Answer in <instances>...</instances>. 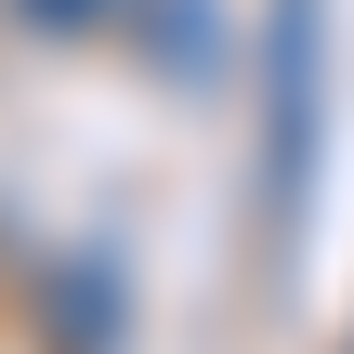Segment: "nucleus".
Here are the masks:
<instances>
[{"mask_svg": "<svg viewBox=\"0 0 354 354\" xmlns=\"http://www.w3.org/2000/svg\"><path fill=\"white\" fill-rule=\"evenodd\" d=\"M302 131H315V0H276V118H263V197H276V223L302 197Z\"/></svg>", "mask_w": 354, "mask_h": 354, "instance_id": "f257e3e1", "label": "nucleus"}]
</instances>
